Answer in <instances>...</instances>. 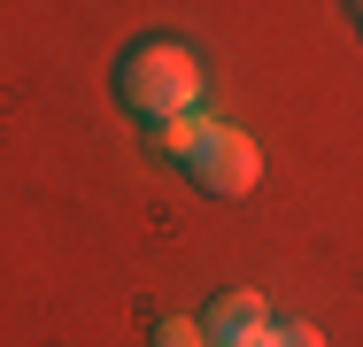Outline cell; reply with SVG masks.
I'll use <instances>...</instances> for the list:
<instances>
[{"instance_id":"3","label":"cell","mask_w":363,"mask_h":347,"mask_svg":"<svg viewBox=\"0 0 363 347\" xmlns=\"http://www.w3.org/2000/svg\"><path fill=\"white\" fill-rule=\"evenodd\" d=\"M201 332H209V347H271V301L255 285H232V293L209 301Z\"/></svg>"},{"instance_id":"6","label":"cell","mask_w":363,"mask_h":347,"mask_svg":"<svg viewBox=\"0 0 363 347\" xmlns=\"http://www.w3.org/2000/svg\"><path fill=\"white\" fill-rule=\"evenodd\" d=\"M271 347H325L317 324H271Z\"/></svg>"},{"instance_id":"4","label":"cell","mask_w":363,"mask_h":347,"mask_svg":"<svg viewBox=\"0 0 363 347\" xmlns=\"http://www.w3.org/2000/svg\"><path fill=\"white\" fill-rule=\"evenodd\" d=\"M201 139H209V116L194 108V116H170V124H155V154H178V162H186Z\"/></svg>"},{"instance_id":"2","label":"cell","mask_w":363,"mask_h":347,"mask_svg":"<svg viewBox=\"0 0 363 347\" xmlns=\"http://www.w3.org/2000/svg\"><path fill=\"white\" fill-rule=\"evenodd\" d=\"M186 178H194L209 201H240V193H255L263 154H255V139L240 132V124H209V139L186 154Z\"/></svg>"},{"instance_id":"5","label":"cell","mask_w":363,"mask_h":347,"mask_svg":"<svg viewBox=\"0 0 363 347\" xmlns=\"http://www.w3.org/2000/svg\"><path fill=\"white\" fill-rule=\"evenodd\" d=\"M155 347H209L201 317H155Z\"/></svg>"},{"instance_id":"1","label":"cell","mask_w":363,"mask_h":347,"mask_svg":"<svg viewBox=\"0 0 363 347\" xmlns=\"http://www.w3.org/2000/svg\"><path fill=\"white\" fill-rule=\"evenodd\" d=\"M116 101L132 116H147V132L170 124V116H194L201 108V62H194V47L186 39H132L116 55Z\"/></svg>"},{"instance_id":"7","label":"cell","mask_w":363,"mask_h":347,"mask_svg":"<svg viewBox=\"0 0 363 347\" xmlns=\"http://www.w3.org/2000/svg\"><path fill=\"white\" fill-rule=\"evenodd\" d=\"M348 16H356V23H363V0H348Z\"/></svg>"}]
</instances>
